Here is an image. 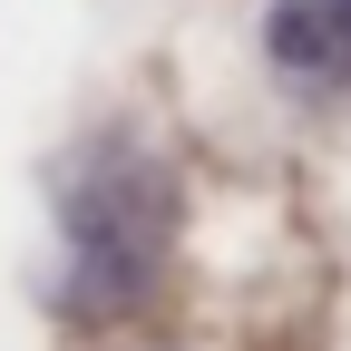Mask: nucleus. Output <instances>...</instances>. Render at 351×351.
Segmentation results:
<instances>
[{"mask_svg":"<svg viewBox=\"0 0 351 351\" xmlns=\"http://www.w3.org/2000/svg\"><path fill=\"white\" fill-rule=\"evenodd\" d=\"M166 234H176V186L156 156L88 166L69 195V302L78 313H127L156 283Z\"/></svg>","mask_w":351,"mask_h":351,"instance_id":"nucleus-1","label":"nucleus"},{"mask_svg":"<svg viewBox=\"0 0 351 351\" xmlns=\"http://www.w3.org/2000/svg\"><path fill=\"white\" fill-rule=\"evenodd\" d=\"M263 59L283 78H332V39H322L313 0H274V10H263Z\"/></svg>","mask_w":351,"mask_h":351,"instance_id":"nucleus-2","label":"nucleus"},{"mask_svg":"<svg viewBox=\"0 0 351 351\" xmlns=\"http://www.w3.org/2000/svg\"><path fill=\"white\" fill-rule=\"evenodd\" d=\"M322 10V39H332V78H351V0H313Z\"/></svg>","mask_w":351,"mask_h":351,"instance_id":"nucleus-3","label":"nucleus"}]
</instances>
